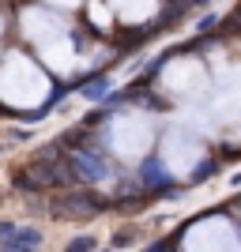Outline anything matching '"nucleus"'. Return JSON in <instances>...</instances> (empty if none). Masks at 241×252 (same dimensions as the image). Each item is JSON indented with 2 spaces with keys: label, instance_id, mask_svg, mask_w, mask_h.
Listing matches in <instances>:
<instances>
[{
  "label": "nucleus",
  "instance_id": "nucleus-1",
  "mask_svg": "<svg viewBox=\"0 0 241 252\" xmlns=\"http://www.w3.org/2000/svg\"><path fill=\"white\" fill-rule=\"evenodd\" d=\"M139 189H162V185H170V173L162 162H147L143 169H139V177H136Z\"/></svg>",
  "mask_w": 241,
  "mask_h": 252
},
{
  "label": "nucleus",
  "instance_id": "nucleus-2",
  "mask_svg": "<svg viewBox=\"0 0 241 252\" xmlns=\"http://www.w3.org/2000/svg\"><path fill=\"white\" fill-rule=\"evenodd\" d=\"M105 91H109V79H102V75H98V79H91V87H83L87 98H102Z\"/></svg>",
  "mask_w": 241,
  "mask_h": 252
},
{
  "label": "nucleus",
  "instance_id": "nucleus-3",
  "mask_svg": "<svg viewBox=\"0 0 241 252\" xmlns=\"http://www.w3.org/2000/svg\"><path fill=\"white\" fill-rule=\"evenodd\" d=\"M72 249H95V241H91V237H79V241H72Z\"/></svg>",
  "mask_w": 241,
  "mask_h": 252
}]
</instances>
